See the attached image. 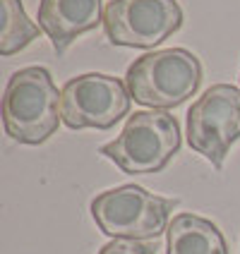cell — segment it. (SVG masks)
Returning <instances> with one entry per match:
<instances>
[{"label":"cell","mask_w":240,"mask_h":254,"mask_svg":"<svg viewBox=\"0 0 240 254\" xmlns=\"http://www.w3.org/2000/svg\"><path fill=\"white\" fill-rule=\"evenodd\" d=\"M240 139V89L214 84L187 111V144L216 170L224 168L231 144Z\"/></svg>","instance_id":"5b68a950"},{"label":"cell","mask_w":240,"mask_h":254,"mask_svg":"<svg viewBox=\"0 0 240 254\" xmlns=\"http://www.w3.org/2000/svg\"><path fill=\"white\" fill-rule=\"evenodd\" d=\"M132 94L113 74L86 72L65 82L60 91V115L70 129H111L130 115Z\"/></svg>","instance_id":"8992f818"},{"label":"cell","mask_w":240,"mask_h":254,"mask_svg":"<svg viewBox=\"0 0 240 254\" xmlns=\"http://www.w3.org/2000/svg\"><path fill=\"white\" fill-rule=\"evenodd\" d=\"M60 120V94L46 67H22L7 79L2 94V125L14 141L43 144L56 134Z\"/></svg>","instance_id":"6da1fadb"},{"label":"cell","mask_w":240,"mask_h":254,"mask_svg":"<svg viewBox=\"0 0 240 254\" xmlns=\"http://www.w3.org/2000/svg\"><path fill=\"white\" fill-rule=\"evenodd\" d=\"M175 199L159 197L140 185L106 190L91 201V216L103 235L113 240H156L168 230Z\"/></svg>","instance_id":"277c9868"},{"label":"cell","mask_w":240,"mask_h":254,"mask_svg":"<svg viewBox=\"0 0 240 254\" xmlns=\"http://www.w3.org/2000/svg\"><path fill=\"white\" fill-rule=\"evenodd\" d=\"M99 254H154V247L137 240H111L101 247Z\"/></svg>","instance_id":"8fae6325"},{"label":"cell","mask_w":240,"mask_h":254,"mask_svg":"<svg viewBox=\"0 0 240 254\" xmlns=\"http://www.w3.org/2000/svg\"><path fill=\"white\" fill-rule=\"evenodd\" d=\"M166 247L168 254H228L219 226L195 213H178L170 218Z\"/></svg>","instance_id":"9c48e42d"},{"label":"cell","mask_w":240,"mask_h":254,"mask_svg":"<svg viewBox=\"0 0 240 254\" xmlns=\"http://www.w3.org/2000/svg\"><path fill=\"white\" fill-rule=\"evenodd\" d=\"M0 53L2 56H12L19 53L22 48H27L29 43L39 36L41 27L34 24L27 17L22 0H0Z\"/></svg>","instance_id":"30bf717a"},{"label":"cell","mask_w":240,"mask_h":254,"mask_svg":"<svg viewBox=\"0 0 240 254\" xmlns=\"http://www.w3.org/2000/svg\"><path fill=\"white\" fill-rule=\"evenodd\" d=\"M180 151V125L168 111H137L123 132L101 146V156L127 175H149L168 166Z\"/></svg>","instance_id":"3957f363"},{"label":"cell","mask_w":240,"mask_h":254,"mask_svg":"<svg viewBox=\"0 0 240 254\" xmlns=\"http://www.w3.org/2000/svg\"><path fill=\"white\" fill-rule=\"evenodd\" d=\"M135 103L152 111L183 106L202 84V63L187 48H163L137 58L125 74Z\"/></svg>","instance_id":"7a4b0ae2"},{"label":"cell","mask_w":240,"mask_h":254,"mask_svg":"<svg viewBox=\"0 0 240 254\" xmlns=\"http://www.w3.org/2000/svg\"><path fill=\"white\" fill-rule=\"evenodd\" d=\"M183 27L178 0H111L103 12V29L113 46L154 48Z\"/></svg>","instance_id":"52a82bcc"},{"label":"cell","mask_w":240,"mask_h":254,"mask_svg":"<svg viewBox=\"0 0 240 254\" xmlns=\"http://www.w3.org/2000/svg\"><path fill=\"white\" fill-rule=\"evenodd\" d=\"M103 12V0H41L39 27L63 56L75 39L99 27Z\"/></svg>","instance_id":"ba28073f"}]
</instances>
